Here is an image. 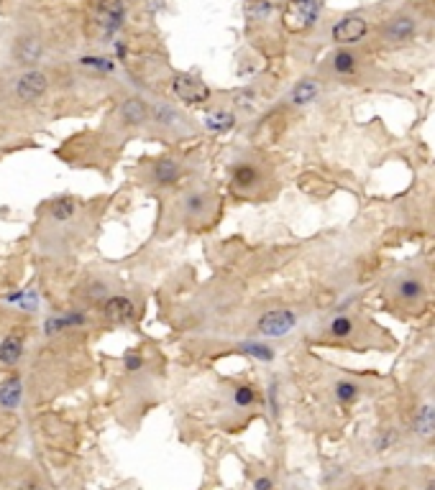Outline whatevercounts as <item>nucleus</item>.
<instances>
[{"mask_svg":"<svg viewBox=\"0 0 435 490\" xmlns=\"http://www.w3.org/2000/svg\"><path fill=\"white\" fill-rule=\"evenodd\" d=\"M41 41L39 38H34V36H26V38H21L19 44H16V59H19V64H26V67H31V64H36L39 59H41Z\"/></svg>","mask_w":435,"mask_h":490,"instance_id":"nucleus-12","label":"nucleus"},{"mask_svg":"<svg viewBox=\"0 0 435 490\" xmlns=\"http://www.w3.org/2000/svg\"><path fill=\"white\" fill-rule=\"evenodd\" d=\"M74 214V199L70 197H62V199H56L54 205H52V217L54 220H70Z\"/></svg>","mask_w":435,"mask_h":490,"instance_id":"nucleus-22","label":"nucleus"},{"mask_svg":"<svg viewBox=\"0 0 435 490\" xmlns=\"http://www.w3.org/2000/svg\"><path fill=\"white\" fill-rule=\"evenodd\" d=\"M317 95H320V85L315 80H299L290 92V102L295 107L310 105V102H315Z\"/></svg>","mask_w":435,"mask_h":490,"instance_id":"nucleus-11","label":"nucleus"},{"mask_svg":"<svg viewBox=\"0 0 435 490\" xmlns=\"http://www.w3.org/2000/svg\"><path fill=\"white\" fill-rule=\"evenodd\" d=\"M21 401V383L19 381H10L0 388V406H6V409H13L16 403Z\"/></svg>","mask_w":435,"mask_h":490,"instance_id":"nucleus-20","label":"nucleus"},{"mask_svg":"<svg viewBox=\"0 0 435 490\" xmlns=\"http://www.w3.org/2000/svg\"><path fill=\"white\" fill-rule=\"evenodd\" d=\"M123 18H126V5L123 0H100L95 21L105 34H116L123 26Z\"/></svg>","mask_w":435,"mask_h":490,"instance_id":"nucleus-6","label":"nucleus"},{"mask_svg":"<svg viewBox=\"0 0 435 490\" xmlns=\"http://www.w3.org/2000/svg\"><path fill=\"white\" fill-rule=\"evenodd\" d=\"M182 179V166H180V161H174V159H162V161H156L154 164V181L156 184H177Z\"/></svg>","mask_w":435,"mask_h":490,"instance_id":"nucleus-13","label":"nucleus"},{"mask_svg":"<svg viewBox=\"0 0 435 490\" xmlns=\"http://www.w3.org/2000/svg\"><path fill=\"white\" fill-rule=\"evenodd\" d=\"M254 490H272V480H269V478H259V480L254 482Z\"/></svg>","mask_w":435,"mask_h":490,"instance_id":"nucleus-32","label":"nucleus"},{"mask_svg":"<svg viewBox=\"0 0 435 490\" xmlns=\"http://www.w3.org/2000/svg\"><path fill=\"white\" fill-rule=\"evenodd\" d=\"M244 13L251 23H264V21H269V16L274 13V5L269 0H246Z\"/></svg>","mask_w":435,"mask_h":490,"instance_id":"nucleus-16","label":"nucleus"},{"mask_svg":"<svg viewBox=\"0 0 435 490\" xmlns=\"http://www.w3.org/2000/svg\"><path fill=\"white\" fill-rule=\"evenodd\" d=\"M103 312H105V317H108L110 322L120 324V322L134 320L136 307H134V302H131L128 296H110L108 302H105V307H103Z\"/></svg>","mask_w":435,"mask_h":490,"instance_id":"nucleus-8","label":"nucleus"},{"mask_svg":"<svg viewBox=\"0 0 435 490\" xmlns=\"http://www.w3.org/2000/svg\"><path fill=\"white\" fill-rule=\"evenodd\" d=\"M154 118H156V123H162V125H174V120H177V113H174V107L156 105V107H154Z\"/></svg>","mask_w":435,"mask_h":490,"instance_id":"nucleus-28","label":"nucleus"},{"mask_svg":"<svg viewBox=\"0 0 435 490\" xmlns=\"http://www.w3.org/2000/svg\"><path fill=\"white\" fill-rule=\"evenodd\" d=\"M397 296L399 299H405V302H415V299H420L423 296V281L420 278H402L397 284Z\"/></svg>","mask_w":435,"mask_h":490,"instance_id":"nucleus-17","label":"nucleus"},{"mask_svg":"<svg viewBox=\"0 0 435 490\" xmlns=\"http://www.w3.org/2000/svg\"><path fill=\"white\" fill-rule=\"evenodd\" d=\"M333 69H336L338 74H351V71L356 69V56L351 52H338L336 56H333Z\"/></svg>","mask_w":435,"mask_h":490,"instance_id":"nucleus-21","label":"nucleus"},{"mask_svg":"<svg viewBox=\"0 0 435 490\" xmlns=\"http://www.w3.org/2000/svg\"><path fill=\"white\" fill-rule=\"evenodd\" d=\"M231 181H233L236 189H251L262 181V174H259V169H256L254 164L238 161V164L231 166Z\"/></svg>","mask_w":435,"mask_h":490,"instance_id":"nucleus-9","label":"nucleus"},{"mask_svg":"<svg viewBox=\"0 0 435 490\" xmlns=\"http://www.w3.org/2000/svg\"><path fill=\"white\" fill-rule=\"evenodd\" d=\"M172 89L174 95L182 100V102H187V105H200V102H205L210 98V89L205 82H200L198 77H190V74H177L172 82Z\"/></svg>","mask_w":435,"mask_h":490,"instance_id":"nucleus-3","label":"nucleus"},{"mask_svg":"<svg viewBox=\"0 0 435 490\" xmlns=\"http://www.w3.org/2000/svg\"><path fill=\"white\" fill-rule=\"evenodd\" d=\"M320 10H323L320 0H292L284 10V16H282V26L290 34H302L310 26H315Z\"/></svg>","mask_w":435,"mask_h":490,"instance_id":"nucleus-1","label":"nucleus"},{"mask_svg":"<svg viewBox=\"0 0 435 490\" xmlns=\"http://www.w3.org/2000/svg\"><path fill=\"white\" fill-rule=\"evenodd\" d=\"M254 100H256V95H254V89H236L233 92V102H236L241 110H251L254 107Z\"/></svg>","mask_w":435,"mask_h":490,"instance_id":"nucleus-27","label":"nucleus"},{"mask_svg":"<svg viewBox=\"0 0 435 490\" xmlns=\"http://www.w3.org/2000/svg\"><path fill=\"white\" fill-rule=\"evenodd\" d=\"M233 401H236L238 406H251V403L256 401V391L251 386H238L236 391H233Z\"/></svg>","mask_w":435,"mask_h":490,"instance_id":"nucleus-26","label":"nucleus"},{"mask_svg":"<svg viewBox=\"0 0 435 490\" xmlns=\"http://www.w3.org/2000/svg\"><path fill=\"white\" fill-rule=\"evenodd\" d=\"M120 118H123V123L128 125H141L146 123V118H149V107L141 98H128L123 105H120Z\"/></svg>","mask_w":435,"mask_h":490,"instance_id":"nucleus-14","label":"nucleus"},{"mask_svg":"<svg viewBox=\"0 0 435 490\" xmlns=\"http://www.w3.org/2000/svg\"><path fill=\"white\" fill-rule=\"evenodd\" d=\"M205 210H208V199H205V194L190 192V194L184 197V212L190 214V217H200Z\"/></svg>","mask_w":435,"mask_h":490,"instance_id":"nucleus-19","label":"nucleus"},{"mask_svg":"<svg viewBox=\"0 0 435 490\" xmlns=\"http://www.w3.org/2000/svg\"><path fill=\"white\" fill-rule=\"evenodd\" d=\"M415 34H417V21L412 16H394L381 28V38L387 44H407V41L415 38Z\"/></svg>","mask_w":435,"mask_h":490,"instance_id":"nucleus-5","label":"nucleus"},{"mask_svg":"<svg viewBox=\"0 0 435 490\" xmlns=\"http://www.w3.org/2000/svg\"><path fill=\"white\" fill-rule=\"evenodd\" d=\"M425 490H435V480L433 482H427V488Z\"/></svg>","mask_w":435,"mask_h":490,"instance_id":"nucleus-33","label":"nucleus"},{"mask_svg":"<svg viewBox=\"0 0 435 490\" xmlns=\"http://www.w3.org/2000/svg\"><path fill=\"white\" fill-rule=\"evenodd\" d=\"M369 34V23L361 16H346L333 26V41L336 44H359Z\"/></svg>","mask_w":435,"mask_h":490,"instance_id":"nucleus-4","label":"nucleus"},{"mask_svg":"<svg viewBox=\"0 0 435 490\" xmlns=\"http://www.w3.org/2000/svg\"><path fill=\"white\" fill-rule=\"evenodd\" d=\"M241 350H244V353H248V355H254L256 360H264V363L274 360V350L266 348V345H262V342H244V345H241Z\"/></svg>","mask_w":435,"mask_h":490,"instance_id":"nucleus-23","label":"nucleus"},{"mask_svg":"<svg viewBox=\"0 0 435 490\" xmlns=\"http://www.w3.org/2000/svg\"><path fill=\"white\" fill-rule=\"evenodd\" d=\"M141 366H144V357L138 355V353H128L126 355V370H138Z\"/></svg>","mask_w":435,"mask_h":490,"instance_id":"nucleus-30","label":"nucleus"},{"mask_svg":"<svg viewBox=\"0 0 435 490\" xmlns=\"http://www.w3.org/2000/svg\"><path fill=\"white\" fill-rule=\"evenodd\" d=\"M412 427L420 437H430L435 432V406L433 403H423L420 409H417L415 419H412Z\"/></svg>","mask_w":435,"mask_h":490,"instance_id":"nucleus-15","label":"nucleus"},{"mask_svg":"<svg viewBox=\"0 0 435 490\" xmlns=\"http://www.w3.org/2000/svg\"><path fill=\"white\" fill-rule=\"evenodd\" d=\"M297 324V317L290 312V309H272V312H264L259 317V332L264 337H284L290 335Z\"/></svg>","mask_w":435,"mask_h":490,"instance_id":"nucleus-2","label":"nucleus"},{"mask_svg":"<svg viewBox=\"0 0 435 490\" xmlns=\"http://www.w3.org/2000/svg\"><path fill=\"white\" fill-rule=\"evenodd\" d=\"M82 64H85V67H95V69H103V71L113 69V62L103 59V56H85V59H82Z\"/></svg>","mask_w":435,"mask_h":490,"instance_id":"nucleus-29","label":"nucleus"},{"mask_svg":"<svg viewBox=\"0 0 435 490\" xmlns=\"http://www.w3.org/2000/svg\"><path fill=\"white\" fill-rule=\"evenodd\" d=\"M205 128H208L210 133H228V131H233L236 128V115L226 110V107H215V110H210L205 113Z\"/></svg>","mask_w":435,"mask_h":490,"instance_id":"nucleus-10","label":"nucleus"},{"mask_svg":"<svg viewBox=\"0 0 435 490\" xmlns=\"http://www.w3.org/2000/svg\"><path fill=\"white\" fill-rule=\"evenodd\" d=\"M328 330H330L333 337H348L354 332V322H351V317H336V320L330 322Z\"/></svg>","mask_w":435,"mask_h":490,"instance_id":"nucleus-24","label":"nucleus"},{"mask_svg":"<svg viewBox=\"0 0 435 490\" xmlns=\"http://www.w3.org/2000/svg\"><path fill=\"white\" fill-rule=\"evenodd\" d=\"M46 87H49V80H46L41 71H26L19 80L16 92H19V98L23 100V102H34V100H39L44 95Z\"/></svg>","mask_w":435,"mask_h":490,"instance_id":"nucleus-7","label":"nucleus"},{"mask_svg":"<svg viewBox=\"0 0 435 490\" xmlns=\"http://www.w3.org/2000/svg\"><path fill=\"white\" fill-rule=\"evenodd\" d=\"M21 353H23V339H21L19 335H16V337H8L0 345V360H3L6 366H13L21 357Z\"/></svg>","mask_w":435,"mask_h":490,"instance_id":"nucleus-18","label":"nucleus"},{"mask_svg":"<svg viewBox=\"0 0 435 490\" xmlns=\"http://www.w3.org/2000/svg\"><path fill=\"white\" fill-rule=\"evenodd\" d=\"M390 445H394V432H384L379 437V442H376V447H379V449H387Z\"/></svg>","mask_w":435,"mask_h":490,"instance_id":"nucleus-31","label":"nucleus"},{"mask_svg":"<svg viewBox=\"0 0 435 490\" xmlns=\"http://www.w3.org/2000/svg\"><path fill=\"white\" fill-rule=\"evenodd\" d=\"M359 396V386L351 383V381H341V383L336 386V399L341 403H351Z\"/></svg>","mask_w":435,"mask_h":490,"instance_id":"nucleus-25","label":"nucleus"}]
</instances>
